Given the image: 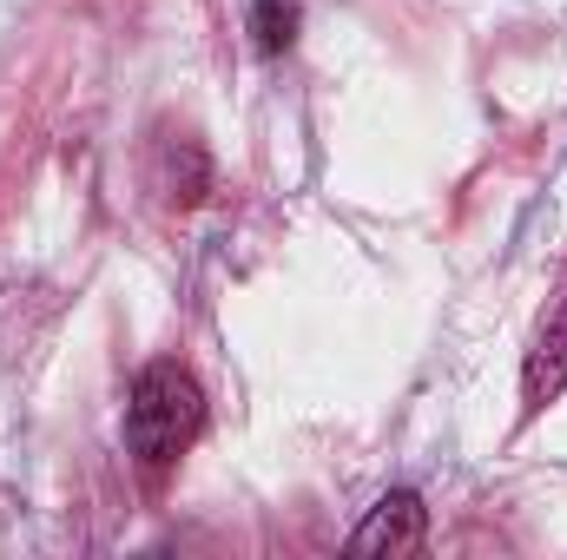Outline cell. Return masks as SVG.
<instances>
[{
	"mask_svg": "<svg viewBox=\"0 0 567 560\" xmlns=\"http://www.w3.org/2000/svg\"><path fill=\"white\" fill-rule=\"evenodd\" d=\"M561 390H567V283L548 297V310L535 323V343H528V363H522V409L542 416Z\"/></svg>",
	"mask_w": 567,
	"mask_h": 560,
	"instance_id": "obj_2",
	"label": "cell"
},
{
	"mask_svg": "<svg viewBox=\"0 0 567 560\" xmlns=\"http://www.w3.org/2000/svg\"><path fill=\"white\" fill-rule=\"evenodd\" d=\"M205 428V396L192 383V370L178 363H145L126 403V448L140 455V468H172Z\"/></svg>",
	"mask_w": 567,
	"mask_h": 560,
	"instance_id": "obj_1",
	"label": "cell"
},
{
	"mask_svg": "<svg viewBox=\"0 0 567 560\" xmlns=\"http://www.w3.org/2000/svg\"><path fill=\"white\" fill-rule=\"evenodd\" d=\"M251 33H258V53H284L297 40V0H258L251 7Z\"/></svg>",
	"mask_w": 567,
	"mask_h": 560,
	"instance_id": "obj_5",
	"label": "cell"
},
{
	"mask_svg": "<svg viewBox=\"0 0 567 560\" xmlns=\"http://www.w3.org/2000/svg\"><path fill=\"white\" fill-rule=\"evenodd\" d=\"M423 535H429V515H423V501L410 495V488H390L370 515H363V528L350 535V554H416L423 548Z\"/></svg>",
	"mask_w": 567,
	"mask_h": 560,
	"instance_id": "obj_3",
	"label": "cell"
},
{
	"mask_svg": "<svg viewBox=\"0 0 567 560\" xmlns=\"http://www.w3.org/2000/svg\"><path fill=\"white\" fill-rule=\"evenodd\" d=\"M158 191H165V198H178V205L205 198V152H198V145L165 152V178H158Z\"/></svg>",
	"mask_w": 567,
	"mask_h": 560,
	"instance_id": "obj_4",
	"label": "cell"
}]
</instances>
